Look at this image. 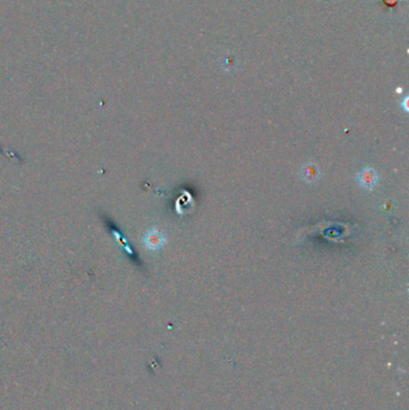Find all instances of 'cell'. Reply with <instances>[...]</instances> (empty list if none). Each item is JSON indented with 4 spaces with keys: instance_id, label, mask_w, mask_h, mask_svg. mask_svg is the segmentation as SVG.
I'll use <instances>...</instances> for the list:
<instances>
[{
    "instance_id": "obj_1",
    "label": "cell",
    "mask_w": 409,
    "mask_h": 410,
    "mask_svg": "<svg viewBox=\"0 0 409 410\" xmlns=\"http://www.w3.org/2000/svg\"><path fill=\"white\" fill-rule=\"evenodd\" d=\"M378 173L375 172L372 167H365L360 172L357 174V181L361 187L367 191H371L374 189L375 185L378 184Z\"/></svg>"
},
{
    "instance_id": "obj_2",
    "label": "cell",
    "mask_w": 409,
    "mask_h": 410,
    "mask_svg": "<svg viewBox=\"0 0 409 410\" xmlns=\"http://www.w3.org/2000/svg\"><path fill=\"white\" fill-rule=\"evenodd\" d=\"M166 243V238L162 233H160L157 229H153L152 231H149L148 234L144 238V244L145 246L150 248V250H159L165 245Z\"/></svg>"
},
{
    "instance_id": "obj_3",
    "label": "cell",
    "mask_w": 409,
    "mask_h": 410,
    "mask_svg": "<svg viewBox=\"0 0 409 410\" xmlns=\"http://www.w3.org/2000/svg\"><path fill=\"white\" fill-rule=\"evenodd\" d=\"M300 175L307 183H316L320 178V169L316 163H306L301 167Z\"/></svg>"
}]
</instances>
